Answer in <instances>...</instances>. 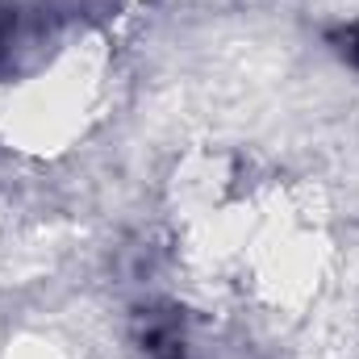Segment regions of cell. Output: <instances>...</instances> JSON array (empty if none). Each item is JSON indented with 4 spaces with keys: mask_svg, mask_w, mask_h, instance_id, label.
<instances>
[{
    "mask_svg": "<svg viewBox=\"0 0 359 359\" xmlns=\"http://www.w3.org/2000/svg\"><path fill=\"white\" fill-rule=\"evenodd\" d=\"M347 42H351V46H343V55H347L351 63H359V25L351 29V34H347Z\"/></svg>",
    "mask_w": 359,
    "mask_h": 359,
    "instance_id": "1",
    "label": "cell"
}]
</instances>
